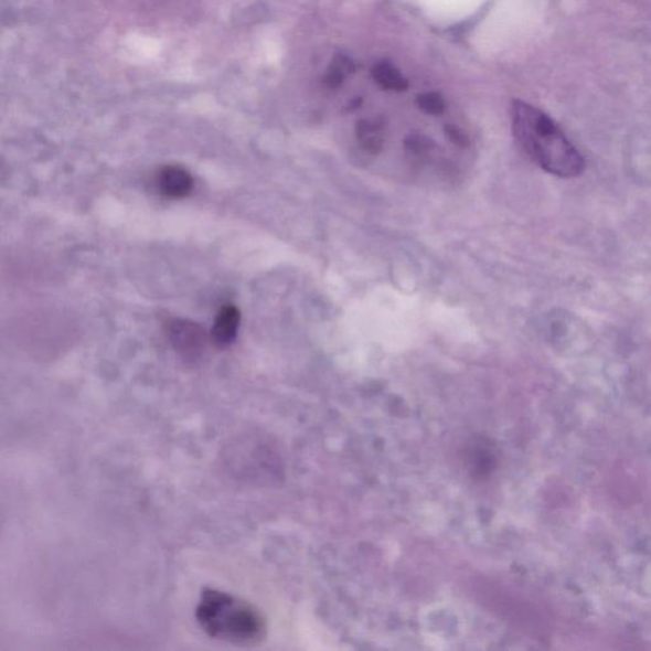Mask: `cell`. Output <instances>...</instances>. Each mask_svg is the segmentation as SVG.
Instances as JSON below:
<instances>
[{"mask_svg": "<svg viewBox=\"0 0 651 651\" xmlns=\"http://www.w3.org/2000/svg\"><path fill=\"white\" fill-rule=\"evenodd\" d=\"M513 131L524 152L540 169L561 179L580 177L586 160L566 134L544 111L522 102L512 107Z\"/></svg>", "mask_w": 651, "mask_h": 651, "instance_id": "1", "label": "cell"}, {"mask_svg": "<svg viewBox=\"0 0 651 651\" xmlns=\"http://www.w3.org/2000/svg\"><path fill=\"white\" fill-rule=\"evenodd\" d=\"M196 620L207 637L233 645H255L266 636L260 611L246 600L218 589L203 590Z\"/></svg>", "mask_w": 651, "mask_h": 651, "instance_id": "2", "label": "cell"}, {"mask_svg": "<svg viewBox=\"0 0 651 651\" xmlns=\"http://www.w3.org/2000/svg\"><path fill=\"white\" fill-rule=\"evenodd\" d=\"M167 331L172 345L183 357L196 359L204 352L206 335L198 323L189 320H173Z\"/></svg>", "mask_w": 651, "mask_h": 651, "instance_id": "3", "label": "cell"}, {"mask_svg": "<svg viewBox=\"0 0 651 651\" xmlns=\"http://www.w3.org/2000/svg\"><path fill=\"white\" fill-rule=\"evenodd\" d=\"M157 186L160 193L169 199H183L194 189L191 173L180 166H166L158 173Z\"/></svg>", "mask_w": 651, "mask_h": 651, "instance_id": "4", "label": "cell"}, {"mask_svg": "<svg viewBox=\"0 0 651 651\" xmlns=\"http://www.w3.org/2000/svg\"><path fill=\"white\" fill-rule=\"evenodd\" d=\"M241 324V313L237 307L224 306L216 316L213 330L212 341L220 349L228 348L235 342Z\"/></svg>", "mask_w": 651, "mask_h": 651, "instance_id": "5", "label": "cell"}, {"mask_svg": "<svg viewBox=\"0 0 651 651\" xmlns=\"http://www.w3.org/2000/svg\"><path fill=\"white\" fill-rule=\"evenodd\" d=\"M372 75L377 85L387 90L404 92L408 87V82L404 75L388 63L375 65Z\"/></svg>", "mask_w": 651, "mask_h": 651, "instance_id": "6", "label": "cell"}, {"mask_svg": "<svg viewBox=\"0 0 651 651\" xmlns=\"http://www.w3.org/2000/svg\"><path fill=\"white\" fill-rule=\"evenodd\" d=\"M350 72H352V64L350 62L344 60L335 61L331 65L326 83H328L330 88H339Z\"/></svg>", "mask_w": 651, "mask_h": 651, "instance_id": "7", "label": "cell"}, {"mask_svg": "<svg viewBox=\"0 0 651 651\" xmlns=\"http://www.w3.org/2000/svg\"><path fill=\"white\" fill-rule=\"evenodd\" d=\"M417 105L420 106L421 110L431 115H440L446 110V104L444 98L438 94H424L417 98Z\"/></svg>", "mask_w": 651, "mask_h": 651, "instance_id": "8", "label": "cell"}]
</instances>
